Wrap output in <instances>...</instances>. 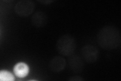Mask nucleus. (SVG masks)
<instances>
[{"label":"nucleus","mask_w":121,"mask_h":81,"mask_svg":"<svg viewBox=\"0 0 121 81\" xmlns=\"http://www.w3.org/2000/svg\"><path fill=\"white\" fill-rule=\"evenodd\" d=\"M35 8V4L30 0H21L18 2L14 7V11L18 15L26 17L31 15Z\"/></svg>","instance_id":"obj_3"},{"label":"nucleus","mask_w":121,"mask_h":81,"mask_svg":"<svg viewBox=\"0 0 121 81\" xmlns=\"http://www.w3.org/2000/svg\"><path fill=\"white\" fill-rule=\"evenodd\" d=\"M0 80L3 81H13L14 77L11 72L3 70L0 71Z\"/></svg>","instance_id":"obj_9"},{"label":"nucleus","mask_w":121,"mask_h":81,"mask_svg":"<svg viewBox=\"0 0 121 81\" xmlns=\"http://www.w3.org/2000/svg\"><path fill=\"white\" fill-rule=\"evenodd\" d=\"M81 54L83 60L87 63H91L98 60L99 56V51L95 46L86 45L82 48Z\"/></svg>","instance_id":"obj_4"},{"label":"nucleus","mask_w":121,"mask_h":81,"mask_svg":"<svg viewBox=\"0 0 121 81\" xmlns=\"http://www.w3.org/2000/svg\"><path fill=\"white\" fill-rule=\"evenodd\" d=\"M68 63L70 70L75 74L81 72L84 68L83 58L77 55L73 54L69 56Z\"/></svg>","instance_id":"obj_5"},{"label":"nucleus","mask_w":121,"mask_h":81,"mask_svg":"<svg viewBox=\"0 0 121 81\" xmlns=\"http://www.w3.org/2000/svg\"><path fill=\"white\" fill-rule=\"evenodd\" d=\"M97 41L98 44L103 49H115L118 48L121 43V32L114 26H105L98 32Z\"/></svg>","instance_id":"obj_1"},{"label":"nucleus","mask_w":121,"mask_h":81,"mask_svg":"<svg viewBox=\"0 0 121 81\" xmlns=\"http://www.w3.org/2000/svg\"><path fill=\"white\" fill-rule=\"evenodd\" d=\"M15 75L19 78H24L28 74L29 67L25 63L20 62L17 63L14 68Z\"/></svg>","instance_id":"obj_8"},{"label":"nucleus","mask_w":121,"mask_h":81,"mask_svg":"<svg viewBox=\"0 0 121 81\" xmlns=\"http://www.w3.org/2000/svg\"><path fill=\"white\" fill-rule=\"evenodd\" d=\"M56 47L60 54L64 56H70L75 51L76 43L72 36L70 34H65L59 38Z\"/></svg>","instance_id":"obj_2"},{"label":"nucleus","mask_w":121,"mask_h":81,"mask_svg":"<svg viewBox=\"0 0 121 81\" xmlns=\"http://www.w3.org/2000/svg\"><path fill=\"white\" fill-rule=\"evenodd\" d=\"M69 80L71 81H81L83 80V79L81 76H74L70 77L69 79Z\"/></svg>","instance_id":"obj_10"},{"label":"nucleus","mask_w":121,"mask_h":81,"mask_svg":"<svg viewBox=\"0 0 121 81\" xmlns=\"http://www.w3.org/2000/svg\"><path fill=\"white\" fill-rule=\"evenodd\" d=\"M48 21L47 14L42 11H37L31 17V22L32 25L36 28H43L47 25Z\"/></svg>","instance_id":"obj_7"},{"label":"nucleus","mask_w":121,"mask_h":81,"mask_svg":"<svg viewBox=\"0 0 121 81\" xmlns=\"http://www.w3.org/2000/svg\"><path fill=\"white\" fill-rule=\"evenodd\" d=\"M66 65L65 58L60 56H55L52 58L49 62V68L54 72H59L64 70Z\"/></svg>","instance_id":"obj_6"}]
</instances>
